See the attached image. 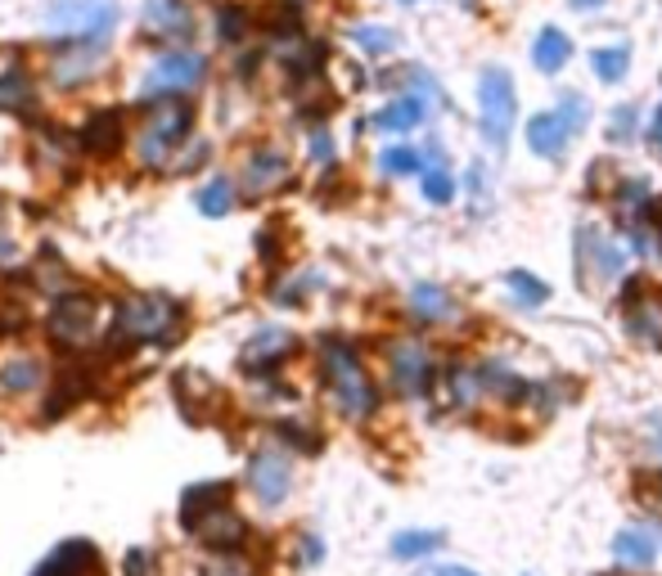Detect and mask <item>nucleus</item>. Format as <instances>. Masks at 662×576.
<instances>
[{"label": "nucleus", "mask_w": 662, "mask_h": 576, "mask_svg": "<svg viewBox=\"0 0 662 576\" xmlns=\"http://www.w3.org/2000/svg\"><path fill=\"white\" fill-rule=\"evenodd\" d=\"M203 576H257V567H252L244 554H216V559L203 567Z\"/></svg>", "instance_id": "nucleus-31"}, {"label": "nucleus", "mask_w": 662, "mask_h": 576, "mask_svg": "<svg viewBox=\"0 0 662 576\" xmlns=\"http://www.w3.org/2000/svg\"><path fill=\"white\" fill-rule=\"evenodd\" d=\"M568 59H572V42H568V36H564L559 27H541L536 46H532V63H536L541 72H559Z\"/></svg>", "instance_id": "nucleus-22"}, {"label": "nucleus", "mask_w": 662, "mask_h": 576, "mask_svg": "<svg viewBox=\"0 0 662 576\" xmlns=\"http://www.w3.org/2000/svg\"><path fill=\"white\" fill-rule=\"evenodd\" d=\"M50 392V361L36 352H5L0 356V397L5 401H32Z\"/></svg>", "instance_id": "nucleus-9"}, {"label": "nucleus", "mask_w": 662, "mask_h": 576, "mask_svg": "<svg viewBox=\"0 0 662 576\" xmlns=\"http://www.w3.org/2000/svg\"><path fill=\"white\" fill-rule=\"evenodd\" d=\"M324 545H320V536H303V563H320Z\"/></svg>", "instance_id": "nucleus-35"}, {"label": "nucleus", "mask_w": 662, "mask_h": 576, "mask_svg": "<svg viewBox=\"0 0 662 576\" xmlns=\"http://www.w3.org/2000/svg\"><path fill=\"white\" fill-rule=\"evenodd\" d=\"M244 195H252V199H267V195H275V189H284L288 180H293V163L284 158L280 149H271V144H262V149H252L248 153V163H244Z\"/></svg>", "instance_id": "nucleus-15"}, {"label": "nucleus", "mask_w": 662, "mask_h": 576, "mask_svg": "<svg viewBox=\"0 0 662 576\" xmlns=\"http://www.w3.org/2000/svg\"><path fill=\"white\" fill-rule=\"evenodd\" d=\"M190 531L199 536V541H203L208 550H221V554H239V550H244V541H248V522H244L230 505L212 509V514H208V518H199Z\"/></svg>", "instance_id": "nucleus-16"}, {"label": "nucleus", "mask_w": 662, "mask_h": 576, "mask_svg": "<svg viewBox=\"0 0 662 576\" xmlns=\"http://www.w3.org/2000/svg\"><path fill=\"white\" fill-rule=\"evenodd\" d=\"M653 140L662 144V113H658V122H653Z\"/></svg>", "instance_id": "nucleus-38"}, {"label": "nucleus", "mask_w": 662, "mask_h": 576, "mask_svg": "<svg viewBox=\"0 0 662 576\" xmlns=\"http://www.w3.org/2000/svg\"><path fill=\"white\" fill-rule=\"evenodd\" d=\"M437 576H477V572H469V567H441Z\"/></svg>", "instance_id": "nucleus-36"}, {"label": "nucleus", "mask_w": 662, "mask_h": 576, "mask_svg": "<svg viewBox=\"0 0 662 576\" xmlns=\"http://www.w3.org/2000/svg\"><path fill=\"white\" fill-rule=\"evenodd\" d=\"M154 572V554L150 550H131L122 559V576H150Z\"/></svg>", "instance_id": "nucleus-33"}, {"label": "nucleus", "mask_w": 662, "mask_h": 576, "mask_svg": "<svg viewBox=\"0 0 662 576\" xmlns=\"http://www.w3.org/2000/svg\"><path fill=\"white\" fill-rule=\"evenodd\" d=\"M437 545H441V531H401V536H392L397 559H419V554H433Z\"/></svg>", "instance_id": "nucleus-26"}, {"label": "nucleus", "mask_w": 662, "mask_h": 576, "mask_svg": "<svg viewBox=\"0 0 662 576\" xmlns=\"http://www.w3.org/2000/svg\"><path fill=\"white\" fill-rule=\"evenodd\" d=\"M78 149L91 158H108V153L122 149V113L118 108H95L78 131Z\"/></svg>", "instance_id": "nucleus-17"}, {"label": "nucleus", "mask_w": 662, "mask_h": 576, "mask_svg": "<svg viewBox=\"0 0 662 576\" xmlns=\"http://www.w3.org/2000/svg\"><path fill=\"white\" fill-rule=\"evenodd\" d=\"M613 554L627 563V567H649L658 559V545H653V536L649 531H617V541H613Z\"/></svg>", "instance_id": "nucleus-23"}, {"label": "nucleus", "mask_w": 662, "mask_h": 576, "mask_svg": "<svg viewBox=\"0 0 662 576\" xmlns=\"http://www.w3.org/2000/svg\"><path fill=\"white\" fill-rule=\"evenodd\" d=\"M477 99H483V131L492 149H505L513 118H519V95H513V77L505 68H487L477 82Z\"/></svg>", "instance_id": "nucleus-8"}, {"label": "nucleus", "mask_w": 662, "mask_h": 576, "mask_svg": "<svg viewBox=\"0 0 662 576\" xmlns=\"http://www.w3.org/2000/svg\"><path fill=\"white\" fill-rule=\"evenodd\" d=\"M46 333L59 342V348H86V342L99 333V302L95 293L68 289L55 297V306L46 311Z\"/></svg>", "instance_id": "nucleus-6"}, {"label": "nucleus", "mask_w": 662, "mask_h": 576, "mask_svg": "<svg viewBox=\"0 0 662 576\" xmlns=\"http://www.w3.org/2000/svg\"><path fill=\"white\" fill-rule=\"evenodd\" d=\"M568 118L564 113H536V118H528V144H532V153H541V158H559V153L568 149V140H572V131L581 127V99L572 95L568 99Z\"/></svg>", "instance_id": "nucleus-13"}, {"label": "nucleus", "mask_w": 662, "mask_h": 576, "mask_svg": "<svg viewBox=\"0 0 662 576\" xmlns=\"http://www.w3.org/2000/svg\"><path fill=\"white\" fill-rule=\"evenodd\" d=\"M226 501H230V482H199V486H190L186 495H180V527L190 531L199 518H208Z\"/></svg>", "instance_id": "nucleus-18"}, {"label": "nucleus", "mask_w": 662, "mask_h": 576, "mask_svg": "<svg viewBox=\"0 0 662 576\" xmlns=\"http://www.w3.org/2000/svg\"><path fill=\"white\" fill-rule=\"evenodd\" d=\"M293 352H298V338H293L284 325H262L248 342H244V352H239V365L257 378H267L275 374Z\"/></svg>", "instance_id": "nucleus-11"}, {"label": "nucleus", "mask_w": 662, "mask_h": 576, "mask_svg": "<svg viewBox=\"0 0 662 576\" xmlns=\"http://www.w3.org/2000/svg\"><path fill=\"white\" fill-rule=\"evenodd\" d=\"M190 306L172 293H127L114 306L108 320V348L131 352V348H167V342L186 329Z\"/></svg>", "instance_id": "nucleus-1"}, {"label": "nucleus", "mask_w": 662, "mask_h": 576, "mask_svg": "<svg viewBox=\"0 0 662 576\" xmlns=\"http://www.w3.org/2000/svg\"><path fill=\"white\" fill-rule=\"evenodd\" d=\"M658 505H662V473H658Z\"/></svg>", "instance_id": "nucleus-39"}, {"label": "nucleus", "mask_w": 662, "mask_h": 576, "mask_svg": "<svg viewBox=\"0 0 662 576\" xmlns=\"http://www.w3.org/2000/svg\"><path fill=\"white\" fill-rule=\"evenodd\" d=\"M352 42L365 50V55H388L392 46H397V36L388 32V27H375V23H360V27H352Z\"/></svg>", "instance_id": "nucleus-29"}, {"label": "nucleus", "mask_w": 662, "mask_h": 576, "mask_svg": "<svg viewBox=\"0 0 662 576\" xmlns=\"http://www.w3.org/2000/svg\"><path fill=\"white\" fill-rule=\"evenodd\" d=\"M36 99V82H32V72L10 59L5 68H0V108H10V113H27Z\"/></svg>", "instance_id": "nucleus-19"}, {"label": "nucleus", "mask_w": 662, "mask_h": 576, "mask_svg": "<svg viewBox=\"0 0 662 576\" xmlns=\"http://www.w3.org/2000/svg\"><path fill=\"white\" fill-rule=\"evenodd\" d=\"M406 5H411V0H406Z\"/></svg>", "instance_id": "nucleus-40"}, {"label": "nucleus", "mask_w": 662, "mask_h": 576, "mask_svg": "<svg viewBox=\"0 0 662 576\" xmlns=\"http://www.w3.org/2000/svg\"><path fill=\"white\" fill-rule=\"evenodd\" d=\"M320 374H324V392L339 405L343 419H370L379 410V388L375 378L365 374L360 352L347 338H324L320 342Z\"/></svg>", "instance_id": "nucleus-3"}, {"label": "nucleus", "mask_w": 662, "mask_h": 576, "mask_svg": "<svg viewBox=\"0 0 662 576\" xmlns=\"http://www.w3.org/2000/svg\"><path fill=\"white\" fill-rule=\"evenodd\" d=\"M144 36L158 46H190L194 36V10L190 0H144Z\"/></svg>", "instance_id": "nucleus-10"}, {"label": "nucleus", "mask_w": 662, "mask_h": 576, "mask_svg": "<svg viewBox=\"0 0 662 576\" xmlns=\"http://www.w3.org/2000/svg\"><path fill=\"white\" fill-rule=\"evenodd\" d=\"M379 167H383L388 176H419V172H424V158H419V149H411V144H392V149L379 153Z\"/></svg>", "instance_id": "nucleus-25"}, {"label": "nucleus", "mask_w": 662, "mask_h": 576, "mask_svg": "<svg viewBox=\"0 0 662 576\" xmlns=\"http://www.w3.org/2000/svg\"><path fill=\"white\" fill-rule=\"evenodd\" d=\"M577 10H595V5H604V0H572Z\"/></svg>", "instance_id": "nucleus-37"}, {"label": "nucleus", "mask_w": 662, "mask_h": 576, "mask_svg": "<svg viewBox=\"0 0 662 576\" xmlns=\"http://www.w3.org/2000/svg\"><path fill=\"white\" fill-rule=\"evenodd\" d=\"M208 55L190 50V46H176V50H163L150 68L140 77V99H190L203 82H208Z\"/></svg>", "instance_id": "nucleus-5"}, {"label": "nucleus", "mask_w": 662, "mask_h": 576, "mask_svg": "<svg viewBox=\"0 0 662 576\" xmlns=\"http://www.w3.org/2000/svg\"><path fill=\"white\" fill-rule=\"evenodd\" d=\"M424 118H428L424 99H419V95H406V99H392L388 108H379V113H375V127L401 136V131H415Z\"/></svg>", "instance_id": "nucleus-20"}, {"label": "nucleus", "mask_w": 662, "mask_h": 576, "mask_svg": "<svg viewBox=\"0 0 662 576\" xmlns=\"http://www.w3.org/2000/svg\"><path fill=\"white\" fill-rule=\"evenodd\" d=\"M244 478H248V491H252L257 505H262V509H280L288 501V491H293V459L280 446H262V450L248 455Z\"/></svg>", "instance_id": "nucleus-7"}, {"label": "nucleus", "mask_w": 662, "mask_h": 576, "mask_svg": "<svg viewBox=\"0 0 662 576\" xmlns=\"http://www.w3.org/2000/svg\"><path fill=\"white\" fill-rule=\"evenodd\" d=\"M42 23L55 32L59 46L108 50L118 32V0H50Z\"/></svg>", "instance_id": "nucleus-4"}, {"label": "nucleus", "mask_w": 662, "mask_h": 576, "mask_svg": "<svg viewBox=\"0 0 662 576\" xmlns=\"http://www.w3.org/2000/svg\"><path fill=\"white\" fill-rule=\"evenodd\" d=\"M194 131V108L190 99H154L131 136V153L144 172H172L176 153L186 149Z\"/></svg>", "instance_id": "nucleus-2"}, {"label": "nucleus", "mask_w": 662, "mask_h": 576, "mask_svg": "<svg viewBox=\"0 0 662 576\" xmlns=\"http://www.w3.org/2000/svg\"><path fill=\"white\" fill-rule=\"evenodd\" d=\"M235 199H239V185H235L230 176H212V180L199 189V195H194V203H199V212H203L208 221H221V216H230Z\"/></svg>", "instance_id": "nucleus-21"}, {"label": "nucleus", "mask_w": 662, "mask_h": 576, "mask_svg": "<svg viewBox=\"0 0 662 576\" xmlns=\"http://www.w3.org/2000/svg\"><path fill=\"white\" fill-rule=\"evenodd\" d=\"M388 374L397 383V392L424 397L428 383H433V356L419 348L415 338H397L392 348H388Z\"/></svg>", "instance_id": "nucleus-12"}, {"label": "nucleus", "mask_w": 662, "mask_h": 576, "mask_svg": "<svg viewBox=\"0 0 662 576\" xmlns=\"http://www.w3.org/2000/svg\"><path fill=\"white\" fill-rule=\"evenodd\" d=\"M311 158H320V163L334 158V136H329L324 127H316V131H311Z\"/></svg>", "instance_id": "nucleus-34"}, {"label": "nucleus", "mask_w": 662, "mask_h": 576, "mask_svg": "<svg viewBox=\"0 0 662 576\" xmlns=\"http://www.w3.org/2000/svg\"><path fill=\"white\" fill-rule=\"evenodd\" d=\"M627 63H631L627 46H608V50H595V55H591V68H595L600 82H622V77H627Z\"/></svg>", "instance_id": "nucleus-27"}, {"label": "nucleus", "mask_w": 662, "mask_h": 576, "mask_svg": "<svg viewBox=\"0 0 662 576\" xmlns=\"http://www.w3.org/2000/svg\"><path fill=\"white\" fill-rule=\"evenodd\" d=\"M509 284H513V297H519V302H545L549 297V289L536 280V275H528V271H509Z\"/></svg>", "instance_id": "nucleus-32"}, {"label": "nucleus", "mask_w": 662, "mask_h": 576, "mask_svg": "<svg viewBox=\"0 0 662 576\" xmlns=\"http://www.w3.org/2000/svg\"><path fill=\"white\" fill-rule=\"evenodd\" d=\"M216 36L226 46H239L244 36H248V10H239V5H221L216 10Z\"/></svg>", "instance_id": "nucleus-28"}, {"label": "nucleus", "mask_w": 662, "mask_h": 576, "mask_svg": "<svg viewBox=\"0 0 662 576\" xmlns=\"http://www.w3.org/2000/svg\"><path fill=\"white\" fill-rule=\"evenodd\" d=\"M411 306H415V316L419 320H447L451 311H456V302L441 293L437 284H419L415 293H411Z\"/></svg>", "instance_id": "nucleus-24"}, {"label": "nucleus", "mask_w": 662, "mask_h": 576, "mask_svg": "<svg viewBox=\"0 0 662 576\" xmlns=\"http://www.w3.org/2000/svg\"><path fill=\"white\" fill-rule=\"evenodd\" d=\"M104 59H108V50L59 46V55H55V59H50V68H46V77H50V86H55V91H82V86H91L95 77H99Z\"/></svg>", "instance_id": "nucleus-14"}, {"label": "nucleus", "mask_w": 662, "mask_h": 576, "mask_svg": "<svg viewBox=\"0 0 662 576\" xmlns=\"http://www.w3.org/2000/svg\"><path fill=\"white\" fill-rule=\"evenodd\" d=\"M419 189H424L428 203H451V199H456V180H451L447 172H437V167H424V172H419Z\"/></svg>", "instance_id": "nucleus-30"}]
</instances>
